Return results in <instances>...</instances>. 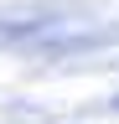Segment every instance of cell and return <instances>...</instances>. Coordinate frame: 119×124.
Here are the masks:
<instances>
[]
</instances>
